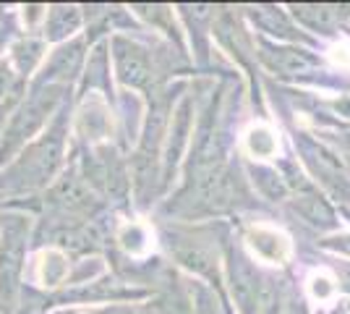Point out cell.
Instances as JSON below:
<instances>
[{
    "label": "cell",
    "mask_w": 350,
    "mask_h": 314,
    "mask_svg": "<svg viewBox=\"0 0 350 314\" xmlns=\"http://www.w3.org/2000/svg\"><path fill=\"white\" fill-rule=\"evenodd\" d=\"M66 275H68V262L60 252L47 249V252L37 254V259H34V280L40 285H58L63 283Z\"/></svg>",
    "instance_id": "cell-4"
},
{
    "label": "cell",
    "mask_w": 350,
    "mask_h": 314,
    "mask_svg": "<svg viewBox=\"0 0 350 314\" xmlns=\"http://www.w3.org/2000/svg\"><path fill=\"white\" fill-rule=\"evenodd\" d=\"M248 249L267 265H285L291 259V239L272 225H254L246 236Z\"/></svg>",
    "instance_id": "cell-1"
},
{
    "label": "cell",
    "mask_w": 350,
    "mask_h": 314,
    "mask_svg": "<svg viewBox=\"0 0 350 314\" xmlns=\"http://www.w3.org/2000/svg\"><path fill=\"white\" fill-rule=\"evenodd\" d=\"M306 291L308 296L317 301V304H329V301H335L337 296V280L332 272H327V270H317V272H311L306 280Z\"/></svg>",
    "instance_id": "cell-7"
},
{
    "label": "cell",
    "mask_w": 350,
    "mask_h": 314,
    "mask_svg": "<svg viewBox=\"0 0 350 314\" xmlns=\"http://www.w3.org/2000/svg\"><path fill=\"white\" fill-rule=\"evenodd\" d=\"M120 244H123V249H126L129 254H133V257L149 254V249L154 246L149 228H146V225H142V223L123 225V231H120Z\"/></svg>",
    "instance_id": "cell-5"
},
{
    "label": "cell",
    "mask_w": 350,
    "mask_h": 314,
    "mask_svg": "<svg viewBox=\"0 0 350 314\" xmlns=\"http://www.w3.org/2000/svg\"><path fill=\"white\" fill-rule=\"evenodd\" d=\"M94 107H97V97H94V100H87L84 110H81V118H79V123H81V131L87 134V139H103L105 131H107V123H110V118H107L105 105L100 107V113H97Z\"/></svg>",
    "instance_id": "cell-8"
},
{
    "label": "cell",
    "mask_w": 350,
    "mask_h": 314,
    "mask_svg": "<svg viewBox=\"0 0 350 314\" xmlns=\"http://www.w3.org/2000/svg\"><path fill=\"white\" fill-rule=\"evenodd\" d=\"M21 239H24V231L14 225L11 231H5V239H3V278L11 280V275L16 272L18 262H21Z\"/></svg>",
    "instance_id": "cell-6"
},
{
    "label": "cell",
    "mask_w": 350,
    "mask_h": 314,
    "mask_svg": "<svg viewBox=\"0 0 350 314\" xmlns=\"http://www.w3.org/2000/svg\"><path fill=\"white\" fill-rule=\"evenodd\" d=\"M79 27V14L76 8H53L50 11V37L60 40L66 34H71V29Z\"/></svg>",
    "instance_id": "cell-9"
},
{
    "label": "cell",
    "mask_w": 350,
    "mask_h": 314,
    "mask_svg": "<svg viewBox=\"0 0 350 314\" xmlns=\"http://www.w3.org/2000/svg\"><path fill=\"white\" fill-rule=\"evenodd\" d=\"M116 71L126 84H144L146 81V58L136 45L118 42L116 45Z\"/></svg>",
    "instance_id": "cell-2"
},
{
    "label": "cell",
    "mask_w": 350,
    "mask_h": 314,
    "mask_svg": "<svg viewBox=\"0 0 350 314\" xmlns=\"http://www.w3.org/2000/svg\"><path fill=\"white\" fill-rule=\"evenodd\" d=\"M246 152L256 160H269L280 152V139L278 134L267 126V123H254L243 136Z\"/></svg>",
    "instance_id": "cell-3"
}]
</instances>
